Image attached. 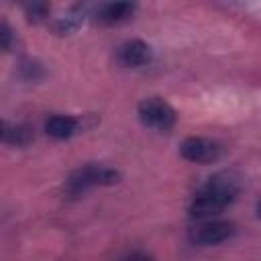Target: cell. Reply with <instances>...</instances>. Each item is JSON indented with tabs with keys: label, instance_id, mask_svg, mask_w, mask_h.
I'll list each match as a JSON object with an SVG mask.
<instances>
[{
	"label": "cell",
	"instance_id": "6",
	"mask_svg": "<svg viewBox=\"0 0 261 261\" xmlns=\"http://www.w3.org/2000/svg\"><path fill=\"white\" fill-rule=\"evenodd\" d=\"M153 59V49L141 39H128L116 47V61L122 67H143Z\"/></svg>",
	"mask_w": 261,
	"mask_h": 261
},
{
	"label": "cell",
	"instance_id": "11",
	"mask_svg": "<svg viewBox=\"0 0 261 261\" xmlns=\"http://www.w3.org/2000/svg\"><path fill=\"white\" fill-rule=\"evenodd\" d=\"M47 14H49V4H45V2L27 4V16L31 22H41L47 18Z\"/></svg>",
	"mask_w": 261,
	"mask_h": 261
},
{
	"label": "cell",
	"instance_id": "5",
	"mask_svg": "<svg viewBox=\"0 0 261 261\" xmlns=\"http://www.w3.org/2000/svg\"><path fill=\"white\" fill-rule=\"evenodd\" d=\"M179 155L190 163H214L222 155V145L208 137H186L179 143Z\"/></svg>",
	"mask_w": 261,
	"mask_h": 261
},
{
	"label": "cell",
	"instance_id": "14",
	"mask_svg": "<svg viewBox=\"0 0 261 261\" xmlns=\"http://www.w3.org/2000/svg\"><path fill=\"white\" fill-rule=\"evenodd\" d=\"M128 261H153L151 257H147V255H141V253H137V255H130V259Z\"/></svg>",
	"mask_w": 261,
	"mask_h": 261
},
{
	"label": "cell",
	"instance_id": "13",
	"mask_svg": "<svg viewBox=\"0 0 261 261\" xmlns=\"http://www.w3.org/2000/svg\"><path fill=\"white\" fill-rule=\"evenodd\" d=\"M0 39H2V49L4 51H10V45H12V31L6 22H2L0 27Z\"/></svg>",
	"mask_w": 261,
	"mask_h": 261
},
{
	"label": "cell",
	"instance_id": "2",
	"mask_svg": "<svg viewBox=\"0 0 261 261\" xmlns=\"http://www.w3.org/2000/svg\"><path fill=\"white\" fill-rule=\"evenodd\" d=\"M116 181H120V171L110 167V165H102V163H86L77 169H73L65 184L63 190L69 198H77L82 194H86L92 188H102V186H114Z\"/></svg>",
	"mask_w": 261,
	"mask_h": 261
},
{
	"label": "cell",
	"instance_id": "12",
	"mask_svg": "<svg viewBox=\"0 0 261 261\" xmlns=\"http://www.w3.org/2000/svg\"><path fill=\"white\" fill-rule=\"evenodd\" d=\"M20 69H22V77L24 80H29V82H33V80H39V77H43V67L37 63V61H24L22 65H20Z\"/></svg>",
	"mask_w": 261,
	"mask_h": 261
},
{
	"label": "cell",
	"instance_id": "9",
	"mask_svg": "<svg viewBox=\"0 0 261 261\" xmlns=\"http://www.w3.org/2000/svg\"><path fill=\"white\" fill-rule=\"evenodd\" d=\"M35 139L33 128L29 124H12V122H2V143L12 145V147H27Z\"/></svg>",
	"mask_w": 261,
	"mask_h": 261
},
{
	"label": "cell",
	"instance_id": "7",
	"mask_svg": "<svg viewBox=\"0 0 261 261\" xmlns=\"http://www.w3.org/2000/svg\"><path fill=\"white\" fill-rule=\"evenodd\" d=\"M135 4L133 2H106V4H100L94 12V18L96 22L100 24H120L124 20H128L135 12Z\"/></svg>",
	"mask_w": 261,
	"mask_h": 261
},
{
	"label": "cell",
	"instance_id": "15",
	"mask_svg": "<svg viewBox=\"0 0 261 261\" xmlns=\"http://www.w3.org/2000/svg\"><path fill=\"white\" fill-rule=\"evenodd\" d=\"M255 210H257V216H259V218H261V200H259V202H257V208H255Z\"/></svg>",
	"mask_w": 261,
	"mask_h": 261
},
{
	"label": "cell",
	"instance_id": "8",
	"mask_svg": "<svg viewBox=\"0 0 261 261\" xmlns=\"http://www.w3.org/2000/svg\"><path fill=\"white\" fill-rule=\"evenodd\" d=\"M80 130V120L71 114H53L45 120V133L55 141L71 139Z\"/></svg>",
	"mask_w": 261,
	"mask_h": 261
},
{
	"label": "cell",
	"instance_id": "4",
	"mask_svg": "<svg viewBox=\"0 0 261 261\" xmlns=\"http://www.w3.org/2000/svg\"><path fill=\"white\" fill-rule=\"evenodd\" d=\"M234 232H237V226L230 220H222V218L198 220L190 228V243L198 247H212L232 239Z\"/></svg>",
	"mask_w": 261,
	"mask_h": 261
},
{
	"label": "cell",
	"instance_id": "10",
	"mask_svg": "<svg viewBox=\"0 0 261 261\" xmlns=\"http://www.w3.org/2000/svg\"><path fill=\"white\" fill-rule=\"evenodd\" d=\"M82 22H84V12L71 10V12L63 14V16H57L51 27H53V31H55L57 35H69V33H73L75 29H80Z\"/></svg>",
	"mask_w": 261,
	"mask_h": 261
},
{
	"label": "cell",
	"instance_id": "3",
	"mask_svg": "<svg viewBox=\"0 0 261 261\" xmlns=\"http://www.w3.org/2000/svg\"><path fill=\"white\" fill-rule=\"evenodd\" d=\"M137 116L143 122V126L153 128V130H161V133L173 128V124L177 120L175 108L159 96L143 98L137 106Z\"/></svg>",
	"mask_w": 261,
	"mask_h": 261
},
{
	"label": "cell",
	"instance_id": "1",
	"mask_svg": "<svg viewBox=\"0 0 261 261\" xmlns=\"http://www.w3.org/2000/svg\"><path fill=\"white\" fill-rule=\"evenodd\" d=\"M241 188H243V179L232 169H224V171L210 175L196 190V194L190 202V208H188L190 218H194L196 222L214 218L216 214L226 210L237 200Z\"/></svg>",
	"mask_w": 261,
	"mask_h": 261
}]
</instances>
